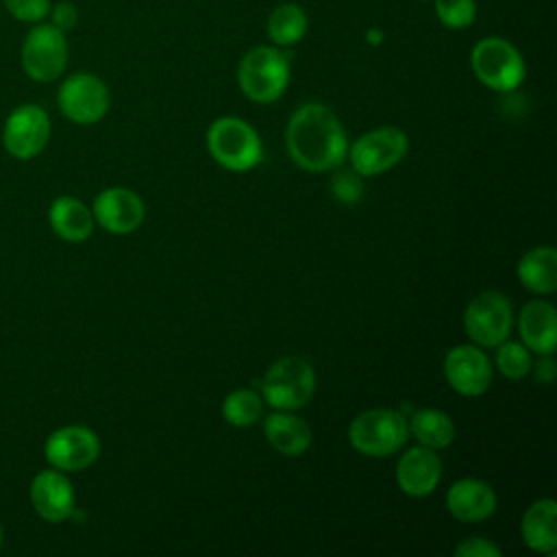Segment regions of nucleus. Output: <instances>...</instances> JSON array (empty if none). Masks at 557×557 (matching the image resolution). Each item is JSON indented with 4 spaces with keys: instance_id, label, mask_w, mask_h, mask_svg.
Listing matches in <instances>:
<instances>
[{
    "instance_id": "obj_15",
    "label": "nucleus",
    "mask_w": 557,
    "mask_h": 557,
    "mask_svg": "<svg viewBox=\"0 0 557 557\" xmlns=\"http://www.w3.org/2000/svg\"><path fill=\"white\" fill-rule=\"evenodd\" d=\"M30 503L46 522H63L74 513L76 496L70 479L57 470H41L30 483Z\"/></svg>"
},
{
    "instance_id": "obj_20",
    "label": "nucleus",
    "mask_w": 557,
    "mask_h": 557,
    "mask_svg": "<svg viewBox=\"0 0 557 557\" xmlns=\"http://www.w3.org/2000/svg\"><path fill=\"white\" fill-rule=\"evenodd\" d=\"M263 433L270 446L285 457H300L311 446L309 424L292 411H274L263 422Z\"/></svg>"
},
{
    "instance_id": "obj_22",
    "label": "nucleus",
    "mask_w": 557,
    "mask_h": 557,
    "mask_svg": "<svg viewBox=\"0 0 557 557\" xmlns=\"http://www.w3.org/2000/svg\"><path fill=\"white\" fill-rule=\"evenodd\" d=\"M518 281L533 294H553L557 289V252L550 246H537L518 261Z\"/></svg>"
},
{
    "instance_id": "obj_24",
    "label": "nucleus",
    "mask_w": 557,
    "mask_h": 557,
    "mask_svg": "<svg viewBox=\"0 0 557 557\" xmlns=\"http://www.w3.org/2000/svg\"><path fill=\"white\" fill-rule=\"evenodd\" d=\"M307 33V15L302 7L294 2H285L272 9L268 17V37L278 48L298 44Z\"/></svg>"
},
{
    "instance_id": "obj_27",
    "label": "nucleus",
    "mask_w": 557,
    "mask_h": 557,
    "mask_svg": "<svg viewBox=\"0 0 557 557\" xmlns=\"http://www.w3.org/2000/svg\"><path fill=\"white\" fill-rule=\"evenodd\" d=\"M435 15L446 28L461 30L474 22L476 2L474 0H435Z\"/></svg>"
},
{
    "instance_id": "obj_23",
    "label": "nucleus",
    "mask_w": 557,
    "mask_h": 557,
    "mask_svg": "<svg viewBox=\"0 0 557 557\" xmlns=\"http://www.w3.org/2000/svg\"><path fill=\"white\" fill-rule=\"evenodd\" d=\"M409 435L418 440L420 446L440 450L455 440V424L448 413L440 409H418L407 422Z\"/></svg>"
},
{
    "instance_id": "obj_12",
    "label": "nucleus",
    "mask_w": 557,
    "mask_h": 557,
    "mask_svg": "<svg viewBox=\"0 0 557 557\" xmlns=\"http://www.w3.org/2000/svg\"><path fill=\"white\" fill-rule=\"evenodd\" d=\"M100 453L98 435L81 424H70L52 431L44 444L46 461L61 472L87 470Z\"/></svg>"
},
{
    "instance_id": "obj_30",
    "label": "nucleus",
    "mask_w": 557,
    "mask_h": 557,
    "mask_svg": "<svg viewBox=\"0 0 557 557\" xmlns=\"http://www.w3.org/2000/svg\"><path fill=\"white\" fill-rule=\"evenodd\" d=\"M457 557H500V548L485 537H468L455 546Z\"/></svg>"
},
{
    "instance_id": "obj_18",
    "label": "nucleus",
    "mask_w": 557,
    "mask_h": 557,
    "mask_svg": "<svg viewBox=\"0 0 557 557\" xmlns=\"http://www.w3.org/2000/svg\"><path fill=\"white\" fill-rule=\"evenodd\" d=\"M522 344L537 355H553L557 346V315L548 300H529L518 318Z\"/></svg>"
},
{
    "instance_id": "obj_6",
    "label": "nucleus",
    "mask_w": 557,
    "mask_h": 557,
    "mask_svg": "<svg viewBox=\"0 0 557 557\" xmlns=\"http://www.w3.org/2000/svg\"><path fill=\"white\" fill-rule=\"evenodd\" d=\"M20 65L37 83L57 81L67 65L65 33L50 22L33 24L22 39Z\"/></svg>"
},
{
    "instance_id": "obj_9",
    "label": "nucleus",
    "mask_w": 557,
    "mask_h": 557,
    "mask_svg": "<svg viewBox=\"0 0 557 557\" xmlns=\"http://www.w3.org/2000/svg\"><path fill=\"white\" fill-rule=\"evenodd\" d=\"M513 311L511 302L494 289L474 296L463 311L466 335L479 348H496L511 333Z\"/></svg>"
},
{
    "instance_id": "obj_4",
    "label": "nucleus",
    "mask_w": 557,
    "mask_h": 557,
    "mask_svg": "<svg viewBox=\"0 0 557 557\" xmlns=\"http://www.w3.org/2000/svg\"><path fill=\"white\" fill-rule=\"evenodd\" d=\"M207 148L211 157L226 170L246 172L261 161V139L257 131L242 117H218L207 131Z\"/></svg>"
},
{
    "instance_id": "obj_2",
    "label": "nucleus",
    "mask_w": 557,
    "mask_h": 557,
    "mask_svg": "<svg viewBox=\"0 0 557 557\" xmlns=\"http://www.w3.org/2000/svg\"><path fill=\"white\" fill-rule=\"evenodd\" d=\"M237 83L242 94L259 104L274 102L283 96L289 83V61L278 46L250 48L237 67Z\"/></svg>"
},
{
    "instance_id": "obj_13",
    "label": "nucleus",
    "mask_w": 557,
    "mask_h": 557,
    "mask_svg": "<svg viewBox=\"0 0 557 557\" xmlns=\"http://www.w3.org/2000/svg\"><path fill=\"white\" fill-rule=\"evenodd\" d=\"M444 376L461 396H481L492 383V366L476 344H459L444 357Z\"/></svg>"
},
{
    "instance_id": "obj_29",
    "label": "nucleus",
    "mask_w": 557,
    "mask_h": 557,
    "mask_svg": "<svg viewBox=\"0 0 557 557\" xmlns=\"http://www.w3.org/2000/svg\"><path fill=\"white\" fill-rule=\"evenodd\" d=\"M331 189H333V196L344 205H352V202L361 200V196H363L361 176L355 170L335 174L331 181Z\"/></svg>"
},
{
    "instance_id": "obj_33",
    "label": "nucleus",
    "mask_w": 557,
    "mask_h": 557,
    "mask_svg": "<svg viewBox=\"0 0 557 557\" xmlns=\"http://www.w3.org/2000/svg\"><path fill=\"white\" fill-rule=\"evenodd\" d=\"M0 544H2V527H0Z\"/></svg>"
},
{
    "instance_id": "obj_21",
    "label": "nucleus",
    "mask_w": 557,
    "mask_h": 557,
    "mask_svg": "<svg viewBox=\"0 0 557 557\" xmlns=\"http://www.w3.org/2000/svg\"><path fill=\"white\" fill-rule=\"evenodd\" d=\"M48 220L52 231L65 242H85L94 231V213L85 202L72 196H61L50 205Z\"/></svg>"
},
{
    "instance_id": "obj_31",
    "label": "nucleus",
    "mask_w": 557,
    "mask_h": 557,
    "mask_svg": "<svg viewBox=\"0 0 557 557\" xmlns=\"http://www.w3.org/2000/svg\"><path fill=\"white\" fill-rule=\"evenodd\" d=\"M48 15H50V24H54V26L61 28L63 33H65V30H72V28L76 26V22H78V9H76V4L70 2V0H61V2L52 4Z\"/></svg>"
},
{
    "instance_id": "obj_14",
    "label": "nucleus",
    "mask_w": 557,
    "mask_h": 557,
    "mask_svg": "<svg viewBox=\"0 0 557 557\" xmlns=\"http://www.w3.org/2000/svg\"><path fill=\"white\" fill-rule=\"evenodd\" d=\"M94 220L109 233L126 235L141 226L146 207L144 200L128 187L102 189L91 207Z\"/></svg>"
},
{
    "instance_id": "obj_25",
    "label": "nucleus",
    "mask_w": 557,
    "mask_h": 557,
    "mask_svg": "<svg viewBox=\"0 0 557 557\" xmlns=\"http://www.w3.org/2000/svg\"><path fill=\"white\" fill-rule=\"evenodd\" d=\"M263 413L261 396L252 389H235L222 403V416L233 426H252Z\"/></svg>"
},
{
    "instance_id": "obj_1",
    "label": "nucleus",
    "mask_w": 557,
    "mask_h": 557,
    "mask_svg": "<svg viewBox=\"0 0 557 557\" xmlns=\"http://www.w3.org/2000/svg\"><path fill=\"white\" fill-rule=\"evenodd\" d=\"M285 144L292 161L307 172L333 170L348 152L342 122L320 102H307L292 113Z\"/></svg>"
},
{
    "instance_id": "obj_19",
    "label": "nucleus",
    "mask_w": 557,
    "mask_h": 557,
    "mask_svg": "<svg viewBox=\"0 0 557 557\" xmlns=\"http://www.w3.org/2000/svg\"><path fill=\"white\" fill-rule=\"evenodd\" d=\"M524 544L542 555H553L557 548V503L553 498L533 500L520 522Z\"/></svg>"
},
{
    "instance_id": "obj_5",
    "label": "nucleus",
    "mask_w": 557,
    "mask_h": 557,
    "mask_svg": "<svg viewBox=\"0 0 557 557\" xmlns=\"http://www.w3.org/2000/svg\"><path fill=\"white\" fill-rule=\"evenodd\" d=\"M315 392V372L311 363L302 357H281L276 359L263 381L261 396L274 409L296 411L305 407Z\"/></svg>"
},
{
    "instance_id": "obj_8",
    "label": "nucleus",
    "mask_w": 557,
    "mask_h": 557,
    "mask_svg": "<svg viewBox=\"0 0 557 557\" xmlns=\"http://www.w3.org/2000/svg\"><path fill=\"white\" fill-rule=\"evenodd\" d=\"M409 139L398 126H379L357 137L348 148V159L359 176H376L392 170L407 154Z\"/></svg>"
},
{
    "instance_id": "obj_16",
    "label": "nucleus",
    "mask_w": 557,
    "mask_h": 557,
    "mask_svg": "<svg viewBox=\"0 0 557 557\" xmlns=\"http://www.w3.org/2000/svg\"><path fill=\"white\" fill-rule=\"evenodd\" d=\"M442 479V459L433 448L413 446L396 463V485L413 498L429 496Z\"/></svg>"
},
{
    "instance_id": "obj_10",
    "label": "nucleus",
    "mask_w": 557,
    "mask_h": 557,
    "mask_svg": "<svg viewBox=\"0 0 557 557\" xmlns=\"http://www.w3.org/2000/svg\"><path fill=\"white\" fill-rule=\"evenodd\" d=\"M57 104L70 122L96 124L107 115L111 96L102 78L89 72H76L61 83L57 91Z\"/></svg>"
},
{
    "instance_id": "obj_7",
    "label": "nucleus",
    "mask_w": 557,
    "mask_h": 557,
    "mask_svg": "<svg viewBox=\"0 0 557 557\" xmlns=\"http://www.w3.org/2000/svg\"><path fill=\"white\" fill-rule=\"evenodd\" d=\"M470 67L479 83L494 91H513L524 81V59L503 37H483L470 52Z\"/></svg>"
},
{
    "instance_id": "obj_26",
    "label": "nucleus",
    "mask_w": 557,
    "mask_h": 557,
    "mask_svg": "<svg viewBox=\"0 0 557 557\" xmlns=\"http://www.w3.org/2000/svg\"><path fill=\"white\" fill-rule=\"evenodd\" d=\"M496 368L500 370V374L513 381L527 376L529 370L533 368L529 348L520 342H500L496 346Z\"/></svg>"
},
{
    "instance_id": "obj_11",
    "label": "nucleus",
    "mask_w": 557,
    "mask_h": 557,
    "mask_svg": "<svg viewBox=\"0 0 557 557\" xmlns=\"http://www.w3.org/2000/svg\"><path fill=\"white\" fill-rule=\"evenodd\" d=\"M48 139L50 117L39 104H20L4 120L2 146L11 157L20 161L37 157L46 148Z\"/></svg>"
},
{
    "instance_id": "obj_32",
    "label": "nucleus",
    "mask_w": 557,
    "mask_h": 557,
    "mask_svg": "<svg viewBox=\"0 0 557 557\" xmlns=\"http://www.w3.org/2000/svg\"><path fill=\"white\" fill-rule=\"evenodd\" d=\"M544 359L535 366V379L540 383H553L555 379V361H553V355H542Z\"/></svg>"
},
{
    "instance_id": "obj_3",
    "label": "nucleus",
    "mask_w": 557,
    "mask_h": 557,
    "mask_svg": "<svg viewBox=\"0 0 557 557\" xmlns=\"http://www.w3.org/2000/svg\"><path fill=\"white\" fill-rule=\"evenodd\" d=\"M409 437L407 420L400 411L374 407L357 413L348 426L352 448L366 457L394 455Z\"/></svg>"
},
{
    "instance_id": "obj_17",
    "label": "nucleus",
    "mask_w": 557,
    "mask_h": 557,
    "mask_svg": "<svg viewBox=\"0 0 557 557\" xmlns=\"http://www.w3.org/2000/svg\"><path fill=\"white\" fill-rule=\"evenodd\" d=\"M446 509L459 522H481L496 511V494L481 479H459L446 492Z\"/></svg>"
},
{
    "instance_id": "obj_28",
    "label": "nucleus",
    "mask_w": 557,
    "mask_h": 557,
    "mask_svg": "<svg viewBox=\"0 0 557 557\" xmlns=\"http://www.w3.org/2000/svg\"><path fill=\"white\" fill-rule=\"evenodd\" d=\"M4 11L24 24L44 22L50 13V0H2Z\"/></svg>"
}]
</instances>
